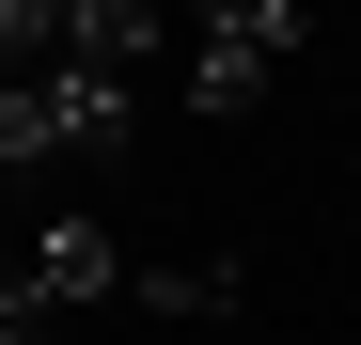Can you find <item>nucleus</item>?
I'll return each instance as SVG.
<instances>
[{
    "label": "nucleus",
    "mask_w": 361,
    "mask_h": 345,
    "mask_svg": "<svg viewBox=\"0 0 361 345\" xmlns=\"http://www.w3.org/2000/svg\"><path fill=\"white\" fill-rule=\"evenodd\" d=\"M126 299H142V314H189V330H204V314H235V267H126Z\"/></svg>",
    "instance_id": "obj_4"
},
{
    "label": "nucleus",
    "mask_w": 361,
    "mask_h": 345,
    "mask_svg": "<svg viewBox=\"0 0 361 345\" xmlns=\"http://www.w3.org/2000/svg\"><path fill=\"white\" fill-rule=\"evenodd\" d=\"M16 267H32V299L47 314H79V299H126V251H110V220H47V236H16Z\"/></svg>",
    "instance_id": "obj_3"
},
{
    "label": "nucleus",
    "mask_w": 361,
    "mask_h": 345,
    "mask_svg": "<svg viewBox=\"0 0 361 345\" xmlns=\"http://www.w3.org/2000/svg\"><path fill=\"white\" fill-rule=\"evenodd\" d=\"M126 142H142V79L126 63H79V47L0 63V172H94Z\"/></svg>",
    "instance_id": "obj_1"
},
{
    "label": "nucleus",
    "mask_w": 361,
    "mask_h": 345,
    "mask_svg": "<svg viewBox=\"0 0 361 345\" xmlns=\"http://www.w3.org/2000/svg\"><path fill=\"white\" fill-rule=\"evenodd\" d=\"M32 330H47V299H32V267L0 251V345H32Z\"/></svg>",
    "instance_id": "obj_5"
},
{
    "label": "nucleus",
    "mask_w": 361,
    "mask_h": 345,
    "mask_svg": "<svg viewBox=\"0 0 361 345\" xmlns=\"http://www.w3.org/2000/svg\"><path fill=\"white\" fill-rule=\"evenodd\" d=\"M298 63V0H173V94L235 126V110H267V79Z\"/></svg>",
    "instance_id": "obj_2"
}]
</instances>
